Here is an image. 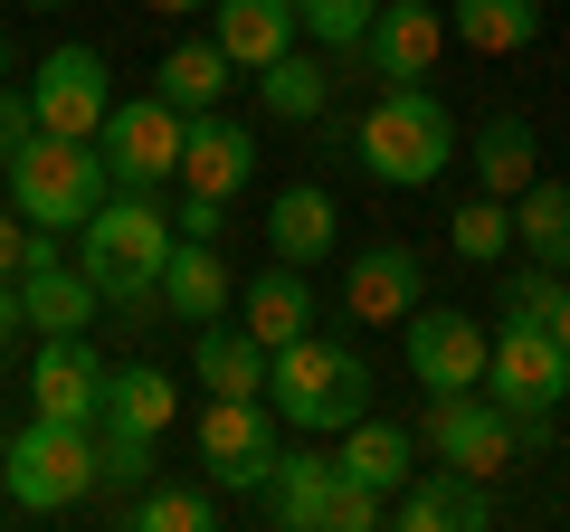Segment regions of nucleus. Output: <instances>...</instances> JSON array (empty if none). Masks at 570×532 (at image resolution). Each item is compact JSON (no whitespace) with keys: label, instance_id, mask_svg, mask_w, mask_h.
Returning a JSON list of instances; mask_svg holds the SVG:
<instances>
[{"label":"nucleus","instance_id":"20","mask_svg":"<svg viewBox=\"0 0 570 532\" xmlns=\"http://www.w3.org/2000/svg\"><path fill=\"white\" fill-rule=\"evenodd\" d=\"M333 238H343L333 190H324V181H285L276 209H266V247H276L285 266H314V257H333Z\"/></svg>","mask_w":570,"mask_h":532},{"label":"nucleus","instance_id":"23","mask_svg":"<svg viewBox=\"0 0 570 532\" xmlns=\"http://www.w3.org/2000/svg\"><path fill=\"white\" fill-rule=\"evenodd\" d=\"M333 456H343V475H352V485H371V494H400L409 475H419V437H409L400 418H371V410L343 428V447H333Z\"/></svg>","mask_w":570,"mask_h":532},{"label":"nucleus","instance_id":"19","mask_svg":"<svg viewBox=\"0 0 570 532\" xmlns=\"http://www.w3.org/2000/svg\"><path fill=\"white\" fill-rule=\"evenodd\" d=\"M295 0H209V39L228 48V67H247V77H257L266 58H285V48H295Z\"/></svg>","mask_w":570,"mask_h":532},{"label":"nucleus","instance_id":"2","mask_svg":"<svg viewBox=\"0 0 570 532\" xmlns=\"http://www.w3.org/2000/svg\"><path fill=\"white\" fill-rule=\"evenodd\" d=\"M362 171L381 190H438L456 171V115L428 96V77L371 96V115H362Z\"/></svg>","mask_w":570,"mask_h":532},{"label":"nucleus","instance_id":"17","mask_svg":"<svg viewBox=\"0 0 570 532\" xmlns=\"http://www.w3.org/2000/svg\"><path fill=\"white\" fill-rule=\"evenodd\" d=\"M228 257H219V238H171V266H163V286H153V305L171 314V324H219L228 314Z\"/></svg>","mask_w":570,"mask_h":532},{"label":"nucleus","instance_id":"13","mask_svg":"<svg viewBox=\"0 0 570 532\" xmlns=\"http://www.w3.org/2000/svg\"><path fill=\"white\" fill-rule=\"evenodd\" d=\"M29 410L39 418H67V428H96L105 410V352L86 333H48L39 362H29Z\"/></svg>","mask_w":570,"mask_h":532},{"label":"nucleus","instance_id":"42","mask_svg":"<svg viewBox=\"0 0 570 532\" xmlns=\"http://www.w3.org/2000/svg\"><path fill=\"white\" fill-rule=\"evenodd\" d=\"M142 10H163V20H181V10H209V0H142Z\"/></svg>","mask_w":570,"mask_h":532},{"label":"nucleus","instance_id":"34","mask_svg":"<svg viewBox=\"0 0 570 532\" xmlns=\"http://www.w3.org/2000/svg\"><path fill=\"white\" fill-rule=\"evenodd\" d=\"M371 10L381 0H295V20H305V39H324V48H362V29H371Z\"/></svg>","mask_w":570,"mask_h":532},{"label":"nucleus","instance_id":"4","mask_svg":"<svg viewBox=\"0 0 570 532\" xmlns=\"http://www.w3.org/2000/svg\"><path fill=\"white\" fill-rule=\"evenodd\" d=\"M0 171H10V209H20L29 228H58V238H77V228L105 209V190H115L105 152L77 144V134H29Z\"/></svg>","mask_w":570,"mask_h":532},{"label":"nucleus","instance_id":"33","mask_svg":"<svg viewBox=\"0 0 570 532\" xmlns=\"http://www.w3.org/2000/svg\"><path fill=\"white\" fill-rule=\"evenodd\" d=\"M153 485V437L142 428H96V494H142Z\"/></svg>","mask_w":570,"mask_h":532},{"label":"nucleus","instance_id":"43","mask_svg":"<svg viewBox=\"0 0 570 532\" xmlns=\"http://www.w3.org/2000/svg\"><path fill=\"white\" fill-rule=\"evenodd\" d=\"M0 77H10V39H0Z\"/></svg>","mask_w":570,"mask_h":532},{"label":"nucleus","instance_id":"11","mask_svg":"<svg viewBox=\"0 0 570 532\" xmlns=\"http://www.w3.org/2000/svg\"><path fill=\"white\" fill-rule=\"evenodd\" d=\"M485 352H494V333L475 324V314H448V305L428 314L419 305L400 324V362H409L419 390H475V381H485Z\"/></svg>","mask_w":570,"mask_h":532},{"label":"nucleus","instance_id":"38","mask_svg":"<svg viewBox=\"0 0 570 532\" xmlns=\"http://www.w3.org/2000/svg\"><path fill=\"white\" fill-rule=\"evenodd\" d=\"M20 266H29V219L0 200V276H20Z\"/></svg>","mask_w":570,"mask_h":532},{"label":"nucleus","instance_id":"22","mask_svg":"<svg viewBox=\"0 0 570 532\" xmlns=\"http://www.w3.org/2000/svg\"><path fill=\"white\" fill-rule=\"evenodd\" d=\"M96 276L86 266H58V257H39V266H20V314H29V333H86L96 324Z\"/></svg>","mask_w":570,"mask_h":532},{"label":"nucleus","instance_id":"29","mask_svg":"<svg viewBox=\"0 0 570 532\" xmlns=\"http://www.w3.org/2000/svg\"><path fill=\"white\" fill-rule=\"evenodd\" d=\"M532 124L523 115H485L475 124V144H466V162H475V190H494V200H513V190L532 181Z\"/></svg>","mask_w":570,"mask_h":532},{"label":"nucleus","instance_id":"32","mask_svg":"<svg viewBox=\"0 0 570 532\" xmlns=\"http://www.w3.org/2000/svg\"><path fill=\"white\" fill-rule=\"evenodd\" d=\"M448 238H456V257H475V266H494L513 247V200H494V190H475L466 209L448 219Z\"/></svg>","mask_w":570,"mask_h":532},{"label":"nucleus","instance_id":"39","mask_svg":"<svg viewBox=\"0 0 570 532\" xmlns=\"http://www.w3.org/2000/svg\"><path fill=\"white\" fill-rule=\"evenodd\" d=\"M219 219H228V200H200V190H190L171 228H181V238H219Z\"/></svg>","mask_w":570,"mask_h":532},{"label":"nucleus","instance_id":"24","mask_svg":"<svg viewBox=\"0 0 570 532\" xmlns=\"http://www.w3.org/2000/svg\"><path fill=\"white\" fill-rule=\"evenodd\" d=\"M171 410H181V381H171L163 362H124V371H105V410H96V428H142V437H163Z\"/></svg>","mask_w":570,"mask_h":532},{"label":"nucleus","instance_id":"44","mask_svg":"<svg viewBox=\"0 0 570 532\" xmlns=\"http://www.w3.org/2000/svg\"><path fill=\"white\" fill-rule=\"evenodd\" d=\"M29 10H67V0H29Z\"/></svg>","mask_w":570,"mask_h":532},{"label":"nucleus","instance_id":"9","mask_svg":"<svg viewBox=\"0 0 570 532\" xmlns=\"http://www.w3.org/2000/svg\"><path fill=\"white\" fill-rule=\"evenodd\" d=\"M29 115H39V134H77V144H96V124L115 115V77H105L96 48H48L39 77H29Z\"/></svg>","mask_w":570,"mask_h":532},{"label":"nucleus","instance_id":"1","mask_svg":"<svg viewBox=\"0 0 570 532\" xmlns=\"http://www.w3.org/2000/svg\"><path fill=\"white\" fill-rule=\"evenodd\" d=\"M266 400L285 410V428L305 437H343L371 410V362L343 333H295V343L266 352Z\"/></svg>","mask_w":570,"mask_h":532},{"label":"nucleus","instance_id":"30","mask_svg":"<svg viewBox=\"0 0 570 532\" xmlns=\"http://www.w3.org/2000/svg\"><path fill=\"white\" fill-rule=\"evenodd\" d=\"M228 77H238V67H228L219 39H181V48L163 58V77H153V96L181 105V115H209V105L228 96Z\"/></svg>","mask_w":570,"mask_h":532},{"label":"nucleus","instance_id":"45","mask_svg":"<svg viewBox=\"0 0 570 532\" xmlns=\"http://www.w3.org/2000/svg\"><path fill=\"white\" fill-rule=\"evenodd\" d=\"M0 456H10V428H0Z\"/></svg>","mask_w":570,"mask_h":532},{"label":"nucleus","instance_id":"37","mask_svg":"<svg viewBox=\"0 0 570 532\" xmlns=\"http://www.w3.org/2000/svg\"><path fill=\"white\" fill-rule=\"evenodd\" d=\"M29 134H39V115H29V96H10V86H0V162H10V152H20Z\"/></svg>","mask_w":570,"mask_h":532},{"label":"nucleus","instance_id":"27","mask_svg":"<svg viewBox=\"0 0 570 532\" xmlns=\"http://www.w3.org/2000/svg\"><path fill=\"white\" fill-rule=\"evenodd\" d=\"M513 247L570 276V181H542V171H532V181L513 190Z\"/></svg>","mask_w":570,"mask_h":532},{"label":"nucleus","instance_id":"25","mask_svg":"<svg viewBox=\"0 0 570 532\" xmlns=\"http://www.w3.org/2000/svg\"><path fill=\"white\" fill-rule=\"evenodd\" d=\"M238 324L257 333L266 352H276V343H295V333H314V286H305V266H285V257H276V266L257 276V286L238 295Z\"/></svg>","mask_w":570,"mask_h":532},{"label":"nucleus","instance_id":"5","mask_svg":"<svg viewBox=\"0 0 570 532\" xmlns=\"http://www.w3.org/2000/svg\"><path fill=\"white\" fill-rule=\"evenodd\" d=\"M0 494L20 513H77L96 494V428L29 410V428H10V456H0Z\"/></svg>","mask_w":570,"mask_h":532},{"label":"nucleus","instance_id":"35","mask_svg":"<svg viewBox=\"0 0 570 532\" xmlns=\"http://www.w3.org/2000/svg\"><path fill=\"white\" fill-rule=\"evenodd\" d=\"M561 305V266H542V257H523L504 276V324H542V314Z\"/></svg>","mask_w":570,"mask_h":532},{"label":"nucleus","instance_id":"3","mask_svg":"<svg viewBox=\"0 0 570 532\" xmlns=\"http://www.w3.org/2000/svg\"><path fill=\"white\" fill-rule=\"evenodd\" d=\"M171 238L181 228L153 209V190H105V209L77 228V266L96 276L105 305H153V286H163V266H171Z\"/></svg>","mask_w":570,"mask_h":532},{"label":"nucleus","instance_id":"18","mask_svg":"<svg viewBox=\"0 0 570 532\" xmlns=\"http://www.w3.org/2000/svg\"><path fill=\"white\" fill-rule=\"evenodd\" d=\"M400 523L409 532H485L494 523V494H485V475H456V466H438V475H409L400 485Z\"/></svg>","mask_w":570,"mask_h":532},{"label":"nucleus","instance_id":"36","mask_svg":"<svg viewBox=\"0 0 570 532\" xmlns=\"http://www.w3.org/2000/svg\"><path fill=\"white\" fill-rule=\"evenodd\" d=\"M371 523H381V494L343 475V494H333V523H324V532H371Z\"/></svg>","mask_w":570,"mask_h":532},{"label":"nucleus","instance_id":"16","mask_svg":"<svg viewBox=\"0 0 570 532\" xmlns=\"http://www.w3.org/2000/svg\"><path fill=\"white\" fill-rule=\"evenodd\" d=\"M333 494H343V456L333 447H285L276 475H266V523L276 532H324Z\"/></svg>","mask_w":570,"mask_h":532},{"label":"nucleus","instance_id":"6","mask_svg":"<svg viewBox=\"0 0 570 532\" xmlns=\"http://www.w3.org/2000/svg\"><path fill=\"white\" fill-rule=\"evenodd\" d=\"M428 447H438V466H456V475H504L513 466V410L494 400L485 381L475 390H428Z\"/></svg>","mask_w":570,"mask_h":532},{"label":"nucleus","instance_id":"12","mask_svg":"<svg viewBox=\"0 0 570 532\" xmlns=\"http://www.w3.org/2000/svg\"><path fill=\"white\" fill-rule=\"evenodd\" d=\"M438 39H448V10L438 0H381L362 29V48H352V67H371L381 86H409L438 67Z\"/></svg>","mask_w":570,"mask_h":532},{"label":"nucleus","instance_id":"28","mask_svg":"<svg viewBox=\"0 0 570 532\" xmlns=\"http://www.w3.org/2000/svg\"><path fill=\"white\" fill-rule=\"evenodd\" d=\"M257 105H266L276 124H314V115L333 105V67L305 58V48H285V58L257 67Z\"/></svg>","mask_w":570,"mask_h":532},{"label":"nucleus","instance_id":"15","mask_svg":"<svg viewBox=\"0 0 570 532\" xmlns=\"http://www.w3.org/2000/svg\"><path fill=\"white\" fill-rule=\"evenodd\" d=\"M419 295H428V266H419V247H400V238L362 247V257H352V276H343V305L362 314V324H409V314H419Z\"/></svg>","mask_w":570,"mask_h":532},{"label":"nucleus","instance_id":"40","mask_svg":"<svg viewBox=\"0 0 570 532\" xmlns=\"http://www.w3.org/2000/svg\"><path fill=\"white\" fill-rule=\"evenodd\" d=\"M20 333H29V314H20V276H0V352L20 343Z\"/></svg>","mask_w":570,"mask_h":532},{"label":"nucleus","instance_id":"7","mask_svg":"<svg viewBox=\"0 0 570 532\" xmlns=\"http://www.w3.org/2000/svg\"><path fill=\"white\" fill-rule=\"evenodd\" d=\"M181 105H163V96H134L124 105L115 96V115L96 124V152H105V171H115V190H163L171 171H181Z\"/></svg>","mask_w":570,"mask_h":532},{"label":"nucleus","instance_id":"31","mask_svg":"<svg viewBox=\"0 0 570 532\" xmlns=\"http://www.w3.org/2000/svg\"><path fill=\"white\" fill-rule=\"evenodd\" d=\"M124 523L134 532H209V494L200 485H142V494H124Z\"/></svg>","mask_w":570,"mask_h":532},{"label":"nucleus","instance_id":"41","mask_svg":"<svg viewBox=\"0 0 570 532\" xmlns=\"http://www.w3.org/2000/svg\"><path fill=\"white\" fill-rule=\"evenodd\" d=\"M542 324H551V343H561V352H570V286H561V305H551V314H542Z\"/></svg>","mask_w":570,"mask_h":532},{"label":"nucleus","instance_id":"10","mask_svg":"<svg viewBox=\"0 0 570 532\" xmlns=\"http://www.w3.org/2000/svg\"><path fill=\"white\" fill-rule=\"evenodd\" d=\"M485 390L504 400L513 418H532V410H561L570 400V352L551 343V324H504L494 333V352H485Z\"/></svg>","mask_w":570,"mask_h":532},{"label":"nucleus","instance_id":"21","mask_svg":"<svg viewBox=\"0 0 570 532\" xmlns=\"http://www.w3.org/2000/svg\"><path fill=\"white\" fill-rule=\"evenodd\" d=\"M190 371H200L209 400H266V343L247 324H200V343H190Z\"/></svg>","mask_w":570,"mask_h":532},{"label":"nucleus","instance_id":"14","mask_svg":"<svg viewBox=\"0 0 570 532\" xmlns=\"http://www.w3.org/2000/svg\"><path fill=\"white\" fill-rule=\"evenodd\" d=\"M181 181L200 190V200H238L247 181H257V134H247L238 115H190L181 124Z\"/></svg>","mask_w":570,"mask_h":532},{"label":"nucleus","instance_id":"26","mask_svg":"<svg viewBox=\"0 0 570 532\" xmlns=\"http://www.w3.org/2000/svg\"><path fill=\"white\" fill-rule=\"evenodd\" d=\"M448 39H466L475 58H513L542 39V0H448Z\"/></svg>","mask_w":570,"mask_h":532},{"label":"nucleus","instance_id":"8","mask_svg":"<svg viewBox=\"0 0 570 532\" xmlns=\"http://www.w3.org/2000/svg\"><path fill=\"white\" fill-rule=\"evenodd\" d=\"M285 456V428H276V400H209L200 410V466L209 485H238V494H266Z\"/></svg>","mask_w":570,"mask_h":532}]
</instances>
